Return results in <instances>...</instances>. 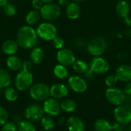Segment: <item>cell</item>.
I'll return each instance as SVG.
<instances>
[{
  "instance_id": "6da1fadb",
  "label": "cell",
  "mask_w": 131,
  "mask_h": 131,
  "mask_svg": "<svg viewBox=\"0 0 131 131\" xmlns=\"http://www.w3.org/2000/svg\"><path fill=\"white\" fill-rule=\"evenodd\" d=\"M16 41L23 49H32L38 43L36 30L31 25H23L19 28L16 34Z\"/></svg>"
},
{
  "instance_id": "7a4b0ae2",
  "label": "cell",
  "mask_w": 131,
  "mask_h": 131,
  "mask_svg": "<svg viewBox=\"0 0 131 131\" xmlns=\"http://www.w3.org/2000/svg\"><path fill=\"white\" fill-rule=\"evenodd\" d=\"M34 82V76L31 71L21 70L15 78L14 84L15 88L19 91L29 90Z\"/></svg>"
},
{
  "instance_id": "3957f363",
  "label": "cell",
  "mask_w": 131,
  "mask_h": 131,
  "mask_svg": "<svg viewBox=\"0 0 131 131\" xmlns=\"http://www.w3.org/2000/svg\"><path fill=\"white\" fill-rule=\"evenodd\" d=\"M108 43L104 37H95L92 38L87 45L88 51L94 57L101 56L107 50Z\"/></svg>"
},
{
  "instance_id": "277c9868",
  "label": "cell",
  "mask_w": 131,
  "mask_h": 131,
  "mask_svg": "<svg viewBox=\"0 0 131 131\" xmlns=\"http://www.w3.org/2000/svg\"><path fill=\"white\" fill-rule=\"evenodd\" d=\"M30 97L36 101H45L50 96V88L45 83L33 84L29 88Z\"/></svg>"
},
{
  "instance_id": "5b68a950",
  "label": "cell",
  "mask_w": 131,
  "mask_h": 131,
  "mask_svg": "<svg viewBox=\"0 0 131 131\" xmlns=\"http://www.w3.org/2000/svg\"><path fill=\"white\" fill-rule=\"evenodd\" d=\"M41 17L47 21H53L59 18L61 15V9L59 5L55 3L44 4L39 11Z\"/></svg>"
},
{
  "instance_id": "8992f818",
  "label": "cell",
  "mask_w": 131,
  "mask_h": 131,
  "mask_svg": "<svg viewBox=\"0 0 131 131\" xmlns=\"http://www.w3.org/2000/svg\"><path fill=\"white\" fill-rule=\"evenodd\" d=\"M36 32L38 38L45 41H52L58 36L57 28L51 22H42L38 25Z\"/></svg>"
},
{
  "instance_id": "52a82bcc",
  "label": "cell",
  "mask_w": 131,
  "mask_h": 131,
  "mask_svg": "<svg viewBox=\"0 0 131 131\" xmlns=\"http://www.w3.org/2000/svg\"><path fill=\"white\" fill-rule=\"evenodd\" d=\"M105 97L109 103L116 107L124 104L126 101L124 91L116 87L108 88L105 91Z\"/></svg>"
},
{
  "instance_id": "ba28073f",
  "label": "cell",
  "mask_w": 131,
  "mask_h": 131,
  "mask_svg": "<svg viewBox=\"0 0 131 131\" xmlns=\"http://www.w3.org/2000/svg\"><path fill=\"white\" fill-rule=\"evenodd\" d=\"M114 117L117 123L127 125L131 123V107L127 104H121L116 107L114 111Z\"/></svg>"
},
{
  "instance_id": "9c48e42d",
  "label": "cell",
  "mask_w": 131,
  "mask_h": 131,
  "mask_svg": "<svg viewBox=\"0 0 131 131\" xmlns=\"http://www.w3.org/2000/svg\"><path fill=\"white\" fill-rule=\"evenodd\" d=\"M43 107L38 104H31L28 105L24 112V116L27 121L31 122H39L44 117Z\"/></svg>"
},
{
  "instance_id": "30bf717a",
  "label": "cell",
  "mask_w": 131,
  "mask_h": 131,
  "mask_svg": "<svg viewBox=\"0 0 131 131\" xmlns=\"http://www.w3.org/2000/svg\"><path fill=\"white\" fill-rule=\"evenodd\" d=\"M89 69L94 74H104L110 69L109 62L101 56L94 57L89 63Z\"/></svg>"
},
{
  "instance_id": "8fae6325",
  "label": "cell",
  "mask_w": 131,
  "mask_h": 131,
  "mask_svg": "<svg viewBox=\"0 0 131 131\" xmlns=\"http://www.w3.org/2000/svg\"><path fill=\"white\" fill-rule=\"evenodd\" d=\"M57 60L59 64L64 66H71L76 61L74 53L68 48H61L57 52Z\"/></svg>"
},
{
  "instance_id": "7c38bea8",
  "label": "cell",
  "mask_w": 131,
  "mask_h": 131,
  "mask_svg": "<svg viewBox=\"0 0 131 131\" xmlns=\"http://www.w3.org/2000/svg\"><path fill=\"white\" fill-rule=\"evenodd\" d=\"M68 84L70 89L76 93H84L88 89L87 82L78 75H72L68 79Z\"/></svg>"
},
{
  "instance_id": "4fadbf2b",
  "label": "cell",
  "mask_w": 131,
  "mask_h": 131,
  "mask_svg": "<svg viewBox=\"0 0 131 131\" xmlns=\"http://www.w3.org/2000/svg\"><path fill=\"white\" fill-rule=\"evenodd\" d=\"M43 110L45 114L50 117H57L59 115L61 110V106L58 101L54 98H48L44 101Z\"/></svg>"
},
{
  "instance_id": "5bb4252c",
  "label": "cell",
  "mask_w": 131,
  "mask_h": 131,
  "mask_svg": "<svg viewBox=\"0 0 131 131\" xmlns=\"http://www.w3.org/2000/svg\"><path fill=\"white\" fill-rule=\"evenodd\" d=\"M68 92V88L64 84H54L50 88V96L56 100L65 97Z\"/></svg>"
},
{
  "instance_id": "9a60e30c",
  "label": "cell",
  "mask_w": 131,
  "mask_h": 131,
  "mask_svg": "<svg viewBox=\"0 0 131 131\" xmlns=\"http://www.w3.org/2000/svg\"><path fill=\"white\" fill-rule=\"evenodd\" d=\"M115 74L119 81L125 83L130 82L131 81V66L127 64L120 65L116 69Z\"/></svg>"
},
{
  "instance_id": "2e32d148",
  "label": "cell",
  "mask_w": 131,
  "mask_h": 131,
  "mask_svg": "<svg viewBox=\"0 0 131 131\" xmlns=\"http://www.w3.org/2000/svg\"><path fill=\"white\" fill-rule=\"evenodd\" d=\"M66 126L68 131H84L85 126L83 121L76 116H71L68 118Z\"/></svg>"
},
{
  "instance_id": "e0dca14e",
  "label": "cell",
  "mask_w": 131,
  "mask_h": 131,
  "mask_svg": "<svg viewBox=\"0 0 131 131\" xmlns=\"http://www.w3.org/2000/svg\"><path fill=\"white\" fill-rule=\"evenodd\" d=\"M81 13V6L78 2H71L65 8V14L67 17L70 20H76L78 19Z\"/></svg>"
},
{
  "instance_id": "ac0fdd59",
  "label": "cell",
  "mask_w": 131,
  "mask_h": 131,
  "mask_svg": "<svg viewBox=\"0 0 131 131\" xmlns=\"http://www.w3.org/2000/svg\"><path fill=\"white\" fill-rule=\"evenodd\" d=\"M18 45L16 41L12 39H8L5 41L2 45V50L4 54L10 56L14 55L18 50Z\"/></svg>"
},
{
  "instance_id": "d6986e66",
  "label": "cell",
  "mask_w": 131,
  "mask_h": 131,
  "mask_svg": "<svg viewBox=\"0 0 131 131\" xmlns=\"http://www.w3.org/2000/svg\"><path fill=\"white\" fill-rule=\"evenodd\" d=\"M115 12L117 16L121 18H124L127 15H129L130 12V5L129 2L126 0H121L117 2Z\"/></svg>"
},
{
  "instance_id": "ffe728a7",
  "label": "cell",
  "mask_w": 131,
  "mask_h": 131,
  "mask_svg": "<svg viewBox=\"0 0 131 131\" xmlns=\"http://www.w3.org/2000/svg\"><path fill=\"white\" fill-rule=\"evenodd\" d=\"M7 68L12 71H19L22 68V61L16 55H10L6 60Z\"/></svg>"
},
{
  "instance_id": "44dd1931",
  "label": "cell",
  "mask_w": 131,
  "mask_h": 131,
  "mask_svg": "<svg viewBox=\"0 0 131 131\" xmlns=\"http://www.w3.org/2000/svg\"><path fill=\"white\" fill-rule=\"evenodd\" d=\"M45 58V51L42 48L35 46L30 52V60L33 64H41Z\"/></svg>"
},
{
  "instance_id": "7402d4cb",
  "label": "cell",
  "mask_w": 131,
  "mask_h": 131,
  "mask_svg": "<svg viewBox=\"0 0 131 131\" xmlns=\"http://www.w3.org/2000/svg\"><path fill=\"white\" fill-rule=\"evenodd\" d=\"M12 76L8 71L0 68V89H5L12 84Z\"/></svg>"
},
{
  "instance_id": "603a6c76",
  "label": "cell",
  "mask_w": 131,
  "mask_h": 131,
  "mask_svg": "<svg viewBox=\"0 0 131 131\" xmlns=\"http://www.w3.org/2000/svg\"><path fill=\"white\" fill-rule=\"evenodd\" d=\"M95 131H112V124L106 119H97L94 124Z\"/></svg>"
},
{
  "instance_id": "cb8c5ba5",
  "label": "cell",
  "mask_w": 131,
  "mask_h": 131,
  "mask_svg": "<svg viewBox=\"0 0 131 131\" xmlns=\"http://www.w3.org/2000/svg\"><path fill=\"white\" fill-rule=\"evenodd\" d=\"M41 18L40 12L35 9L29 11L25 16V21L28 25H34L37 24Z\"/></svg>"
},
{
  "instance_id": "d4e9b609",
  "label": "cell",
  "mask_w": 131,
  "mask_h": 131,
  "mask_svg": "<svg viewBox=\"0 0 131 131\" xmlns=\"http://www.w3.org/2000/svg\"><path fill=\"white\" fill-rule=\"evenodd\" d=\"M61 110L65 113H72L77 108V104L73 99H65L61 104Z\"/></svg>"
},
{
  "instance_id": "484cf974",
  "label": "cell",
  "mask_w": 131,
  "mask_h": 131,
  "mask_svg": "<svg viewBox=\"0 0 131 131\" xmlns=\"http://www.w3.org/2000/svg\"><path fill=\"white\" fill-rule=\"evenodd\" d=\"M53 72L54 76L60 80L66 79L68 77V71L66 66H64L61 64H58L54 66Z\"/></svg>"
},
{
  "instance_id": "4316f807",
  "label": "cell",
  "mask_w": 131,
  "mask_h": 131,
  "mask_svg": "<svg viewBox=\"0 0 131 131\" xmlns=\"http://www.w3.org/2000/svg\"><path fill=\"white\" fill-rule=\"evenodd\" d=\"M73 70L78 74H84L89 70V64L84 60H76L72 64Z\"/></svg>"
},
{
  "instance_id": "83f0119b",
  "label": "cell",
  "mask_w": 131,
  "mask_h": 131,
  "mask_svg": "<svg viewBox=\"0 0 131 131\" xmlns=\"http://www.w3.org/2000/svg\"><path fill=\"white\" fill-rule=\"evenodd\" d=\"M4 97L8 101L15 102L18 97V90L16 88H12V87L9 86V87L5 88V90H4Z\"/></svg>"
},
{
  "instance_id": "f1b7e54d",
  "label": "cell",
  "mask_w": 131,
  "mask_h": 131,
  "mask_svg": "<svg viewBox=\"0 0 131 131\" xmlns=\"http://www.w3.org/2000/svg\"><path fill=\"white\" fill-rule=\"evenodd\" d=\"M41 124L43 129L46 131H51L55 127V122L53 120L52 117L44 116L41 120Z\"/></svg>"
},
{
  "instance_id": "f546056e",
  "label": "cell",
  "mask_w": 131,
  "mask_h": 131,
  "mask_svg": "<svg viewBox=\"0 0 131 131\" xmlns=\"http://www.w3.org/2000/svg\"><path fill=\"white\" fill-rule=\"evenodd\" d=\"M18 131H36V127L29 121H20L17 124Z\"/></svg>"
},
{
  "instance_id": "4dcf8cb0",
  "label": "cell",
  "mask_w": 131,
  "mask_h": 131,
  "mask_svg": "<svg viewBox=\"0 0 131 131\" xmlns=\"http://www.w3.org/2000/svg\"><path fill=\"white\" fill-rule=\"evenodd\" d=\"M2 8H3V12H4L5 15H6L7 16L12 17L16 14V8L12 3L8 2Z\"/></svg>"
},
{
  "instance_id": "1f68e13d",
  "label": "cell",
  "mask_w": 131,
  "mask_h": 131,
  "mask_svg": "<svg viewBox=\"0 0 131 131\" xmlns=\"http://www.w3.org/2000/svg\"><path fill=\"white\" fill-rule=\"evenodd\" d=\"M118 81L119 80H118L117 77L116 76V74H110L105 78L104 83H105L106 86H107L108 88H113L117 84Z\"/></svg>"
},
{
  "instance_id": "d6a6232c",
  "label": "cell",
  "mask_w": 131,
  "mask_h": 131,
  "mask_svg": "<svg viewBox=\"0 0 131 131\" xmlns=\"http://www.w3.org/2000/svg\"><path fill=\"white\" fill-rule=\"evenodd\" d=\"M8 119V114L5 108L0 106V126L4 125L7 123Z\"/></svg>"
},
{
  "instance_id": "836d02e7",
  "label": "cell",
  "mask_w": 131,
  "mask_h": 131,
  "mask_svg": "<svg viewBox=\"0 0 131 131\" xmlns=\"http://www.w3.org/2000/svg\"><path fill=\"white\" fill-rule=\"evenodd\" d=\"M52 45L56 49L60 50V49L63 48L64 46V40L61 37L57 36L52 40Z\"/></svg>"
},
{
  "instance_id": "e575fe53",
  "label": "cell",
  "mask_w": 131,
  "mask_h": 131,
  "mask_svg": "<svg viewBox=\"0 0 131 131\" xmlns=\"http://www.w3.org/2000/svg\"><path fill=\"white\" fill-rule=\"evenodd\" d=\"M1 131H18L17 124H15L14 122H7L2 125Z\"/></svg>"
},
{
  "instance_id": "d590c367",
  "label": "cell",
  "mask_w": 131,
  "mask_h": 131,
  "mask_svg": "<svg viewBox=\"0 0 131 131\" xmlns=\"http://www.w3.org/2000/svg\"><path fill=\"white\" fill-rule=\"evenodd\" d=\"M112 131H128V129L126 125L116 122L112 124Z\"/></svg>"
},
{
  "instance_id": "8d00e7d4",
  "label": "cell",
  "mask_w": 131,
  "mask_h": 131,
  "mask_svg": "<svg viewBox=\"0 0 131 131\" xmlns=\"http://www.w3.org/2000/svg\"><path fill=\"white\" fill-rule=\"evenodd\" d=\"M31 5L33 7L34 9L40 11L41 9V8L44 5V3L42 2L41 0H32L31 2Z\"/></svg>"
},
{
  "instance_id": "74e56055",
  "label": "cell",
  "mask_w": 131,
  "mask_h": 131,
  "mask_svg": "<svg viewBox=\"0 0 131 131\" xmlns=\"http://www.w3.org/2000/svg\"><path fill=\"white\" fill-rule=\"evenodd\" d=\"M31 67H32V62L31 61V60H25V61H22V68H21V70L30 71Z\"/></svg>"
},
{
  "instance_id": "f35d334b",
  "label": "cell",
  "mask_w": 131,
  "mask_h": 131,
  "mask_svg": "<svg viewBox=\"0 0 131 131\" xmlns=\"http://www.w3.org/2000/svg\"><path fill=\"white\" fill-rule=\"evenodd\" d=\"M85 45V42L83 39L81 38H77L75 39L74 41V45L77 47V48H81V47H84Z\"/></svg>"
},
{
  "instance_id": "ab89813d",
  "label": "cell",
  "mask_w": 131,
  "mask_h": 131,
  "mask_svg": "<svg viewBox=\"0 0 131 131\" xmlns=\"http://www.w3.org/2000/svg\"><path fill=\"white\" fill-rule=\"evenodd\" d=\"M124 93H125L126 95L131 94V81L127 83V84H126L125 87H124Z\"/></svg>"
},
{
  "instance_id": "60d3db41",
  "label": "cell",
  "mask_w": 131,
  "mask_h": 131,
  "mask_svg": "<svg viewBox=\"0 0 131 131\" xmlns=\"http://www.w3.org/2000/svg\"><path fill=\"white\" fill-rule=\"evenodd\" d=\"M124 24L127 26V27H131V16L127 15V17H125L124 18H123Z\"/></svg>"
},
{
  "instance_id": "b9f144b4",
  "label": "cell",
  "mask_w": 131,
  "mask_h": 131,
  "mask_svg": "<svg viewBox=\"0 0 131 131\" xmlns=\"http://www.w3.org/2000/svg\"><path fill=\"white\" fill-rule=\"evenodd\" d=\"M71 2V0H58V4L61 6H67L70 2Z\"/></svg>"
},
{
  "instance_id": "7bdbcfd3",
  "label": "cell",
  "mask_w": 131,
  "mask_h": 131,
  "mask_svg": "<svg viewBox=\"0 0 131 131\" xmlns=\"http://www.w3.org/2000/svg\"><path fill=\"white\" fill-rule=\"evenodd\" d=\"M84 74H85V75H86V77H87V78H92V77L94 76V73L93 71H91L89 69V70H88V71H86Z\"/></svg>"
},
{
  "instance_id": "ee69618b",
  "label": "cell",
  "mask_w": 131,
  "mask_h": 131,
  "mask_svg": "<svg viewBox=\"0 0 131 131\" xmlns=\"http://www.w3.org/2000/svg\"><path fill=\"white\" fill-rule=\"evenodd\" d=\"M8 2V0H0V7L5 6Z\"/></svg>"
},
{
  "instance_id": "f6af8a7d",
  "label": "cell",
  "mask_w": 131,
  "mask_h": 131,
  "mask_svg": "<svg viewBox=\"0 0 131 131\" xmlns=\"http://www.w3.org/2000/svg\"><path fill=\"white\" fill-rule=\"evenodd\" d=\"M64 122V117H61V118H59L58 121V123L59 124H62Z\"/></svg>"
},
{
  "instance_id": "bcb514c9",
  "label": "cell",
  "mask_w": 131,
  "mask_h": 131,
  "mask_svg": "<svg viewBox=\"0 0 131 131\" xmlns=\"http://www.w3.org/2000/svg\"><path fill=\"white\" fill-rule=\"evenodd\" d=\"M41 1H42V2H43L44 4H48V3L53 2L54 0H41Z\"/></svg>"
},
{
  "instance_id": "7dc6e473",
  "label": "cell",
  "mask_w": 131,
  "mask_h": 131,
  "mask_svg": "<svg viewBox=\"0 0 131 131\" xmlns=\"http://www.w3.org/2000/svg\"><path fill=\"white\" fill-rule=\"evenodd\" d=\"M126 101H127L129 103H131V94L126 95Z\"/></svg>"
},
{
  "instance_id": "c3c4849f",
  "label": "cell",
  "mask_w": 131,
  "mask_h": 131,
  "mask_svg": "<svg viewBox=\"0 0 131 131\" xmlns=\"http://www.w3.org/2000/svg\"><path fill=\"white\" fill-rule=\"evenodd\" d=\"M127 36H128V37H131V28L130 29H129V30L127 31Z\"/></svg>"
},
{
  "instance_id": "681fc988",
  "label": "cell",
  "mask_w": 131,
  "mask_h": 131,
  "mask_svg": "<svg viewBox=\"0 0 131 131\" xmlns=\"http://www.w3.org/2000/svg\"><path fill=\"white\" fill-rule=\"evenodd\" d=\"M72 2H82V1H84V0H71Z\"/></svg>"
},
{
  "instance_id": "f907efd6",
  "label": "cell",
  "mask_w": 131,
  "mask_h": 131,
  "mask_svg": "<svg viewBox=\"0 0 131 131\" xmlns=\"http://www.w3.org/2000/svg\"><path fill=\"white\" fill-rule=\"evenodd\" d=\"M128 131H131V124L129 126V127H128Z\"/></svg>"
},
{
  "instance_id": "816d5d0a",
  "label": "cell",
  "mask_w": 131,
  "mask_h": 131,
  "mask_svg": "<svg viewBox=\"0 0 131 131\" xmlns=\"http://www.w3.org/2000/svg\"><path fill=\"white\" fill-rule=\"evenodd\" d=\"M90 131H91V130H90Z\"/></svg>"
}]
</instances>
